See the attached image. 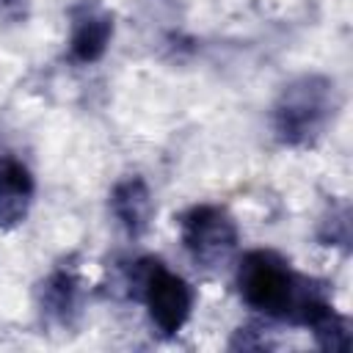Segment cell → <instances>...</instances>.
Instances as JSON below:
<instances>
[{"label":"cell","instance_id":"6da1fadb","mask_svg":"<svg viewBox=\"0 0 353 353\" xmlns=\"http://www.w3.org/2000/svg\"><path fill=\"white\" fill-rule=\"evenodd\" d=\"M240 298L273 320H287L292 325H306L314 309L328 303L323 287L312 279L295 273L284 256L276 251H248L237 265Z\"/></svg>","mask_w":353,"mask_h":353},{"label":"cell","instance_id":"7a4b0ae2","mask_svg":"<svg viewBox=\"0 0 353 353\" xmlns=\"http://www.w3.org/2000/svg\"><path fill=\"white\" fill-rule=\"evenodd\" d=\"M336 85L323 74H303L284 85L273 105V132L284 146H309L331 124Z\"/></svg>","mask_w":353,"mask_h":353},{"label":"cell","instance_id":"3957f363","mask_svg":"<svg viewBox=\"0 0 353 353\" xmlns=\"http://www.w3.org/2000/svg\"><path fill=\"white\" fill-rule=\"evenodd\" d=\"M130 295L146 303L149 320L163 336H174L182 331V325L193 312V298H196L193 287L154 256L138 259L132 265Z\"/></svg>","mask_w":353,"mask_h":353},{"label":"cell","instance_id":"277c9868","mask_svg":"<svg viewBox=\"0 0 353 353\" xmlns=\"http://www.w3.org/2000/svg\"><path fill=\"white\" fill-rule=\"evenodd\" d=\"M182 245L201 268H223L237 251V223L218 204H196L179 218Z\"/></svg>","mask_w":353,"mask_h":353},{"label":"cell","instance_id":"5b68a950","mask_svg":"<svg viewBox=\"0 0 353 353\" xmlns=\"http://www.w3.org/2000/svg\"><path fill=\"white\" fill-rule=\"evenodd\" d=\"M113 39V14L99 0H80L69 8V55L77 63H97Z\"/></svg>","mask_w":353,"mask_h":353},{"label":"cell","instance_id":"8992f818","mask_svg":"<svg viewBox=\"0 0 353 353\" xmlns=\"http://www.w3.org/2000/svg\"><path fill=\"white\" fill-rule=\"evenodd\" d=\"M33 196L36 182L30 168L11 154H0V229L19 226L30 212Z\"/></svg>","mask_w":353,"mask_h":353},{"label":"cell","instance_id":"52a82bcc","mask_svg":"<svg viewBox=\"0 0 353 353\" xmlns=\"http://www.w3.org/2000/svg\"><path fill=\"white\" fill-rule=\"evenodd\" d=\"M110 212L130 237L146 234L154 218V201L149 185L141 176H127L116 182V188L110 190Z\"/></svg>","mask_w":353,"mask_h":353},{"label":"cell","instance_id":"ba28073f","mask_svg":"<svg viewBox=\"0 0 353 353\" xmlns=\"http://www.w3.org/2000/svg\"><path fill=\"white\" fill-rule=\"evenodd\" d=\"M80 281L72 270H55L41 284V312L55 323H69L77 312Z\"/></svg>","mask_w":353,"mask_h":353},{"label":"cell","instance_id":"9c48e42d","mask_svg":"<svg viewBox=\"0 0 353 353\" xmlns=\"http://www.w3.org/2000/svg\"><path fill=\"white\" fill-rule=\"evenodd\" d=\"M303 328H309V331L314 334V342H317L323 350H328V353H345V350H350V325H347V320L331 306V301L323 303V306L309 317V323H306Z\"/></svg>","mask_w":353,"mask_h":353}]
</instances>
